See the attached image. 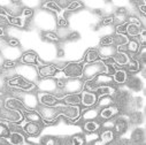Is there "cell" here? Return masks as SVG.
Here are the masks:
<instances>
[{"label":"cell","instance_id":"d590c367","mask_svg":"<svg viewBox=\"0 0 146 145\" xmlns=\"http://www.w3.org/2000/svg\"><path fill=\"white\" fill-rule=\"evenodd\" d=\"M112 24H114V15L104 16L102 20L100 21V25H102V27H108V25H112Z\"/></svg>","mask_w":146,"mask_h":145},{"label":"cell","instance_id":"1f68e13d","mask_svg":"<svg viewBox=\"0 0 146 145\" xmlns=\"http://www.w3.org/2000/svg\"><path fill=\"white\" fill-rule=\"evenodd\" d=\"M43 36H44L45 39H47L48 42H52V43H58L60 41L58 33H55L53 31H46V32L43 33Z\"/></svg>","mask_w":146,"mask_h":145},{"label":"cell","instance_id":"6da1fadb","mask_svg":"<svg viewBox=\"0 0 146 145\" xmlns=\"http://www.w3.org/2000/svg\"><path fill=\"white\" fill-rule=\"evenodd\" d=\"M83 68L82 62H68L61 69V72L67 80H80L83 77Z\"/></svg>","mask_w":146,"mask_h":145},{"label":"cell","instance_id":"d6986e66","mask_svg":"<svg viewBox=\"0 0 146 145\" xmlns=\"http://www.w3.org/2000/svg\"><path fill=\"white\" fill-rule=\"evenodd\" d=\"M125 67V71H130V72H136L140 70V62L137 60V58L135 57H130L128 63L124 66Z\"/></svg>","mask_w":146,"mask_h":145},{"label":"cell","instance_id":"4fadbf2b","mask_svg":"<svg viewBox=\"0 0 146 145\" xmlns=\"http://www.w3.org/2000/svg\"><path fill=\"white\" fill-rule=\"evenodd\" d=\"M119 112H120V110H119V108L115 105H111V106H108V107L102 108V110L100 111V113H99V116L101 119H104V120H111Z\"/></svg>","mask_w":146,"mask_h":145},{"label":"cell","instance_id":"7a4b0ae2","mask_svg":"<svg viewBox=\"0 0 146 145\" xmlns=\"http://www.w3.org/2000/svg\"><path fill=\"white\" fill-rule=\"evenodd\" d=\"M7 85L11 86V88H14L16 90H20V91H24V92H30L32 90L36 89V84L29 80H27L25 77L23 76H14V77H11L8 81H7Z\"/></svg>","mask_w":146,"mask_h":145},{"label":"cell","instance_id":"7bdbcfd3","mask_svg":"<svg viewBox=\"0 0 146 145\" xmlns=\"http://www.w3.org/2000/svg\"><path fill=\"white\" fill-rule=\"evenodd\" d=\"M138 37H139V44H141L143 46L145 45V43H146V31H145V29H143L141 30V32L139 33V36H138Z\"/></svg>","mask_w":146,"mask_h":145},{"label":"cell","instance_id":"44dd1931","mask_svg":"<svg viewBox=\"0 0 146 145\" xmlns=\"http://www.w3.org/2000/svg\"><path fill=\"white\" fill-rule=\"evenodd\" d=\"M129 42V38L127 37L125 35H121V33H115L113 36V45H115L117 49L125 46Z\"/></svg>","mask_w":146,"mask_h":145},{"label":"cell","instance_id":"8d00e7d4","mask_svg":"<svg viewBox=\"0 0 146 145\" xmlns=\"http://www.w3.org/2000/svg\"><path fill=\"white\" fill-rule=\"evenodd\" d=\"M21 17L23 19V20H30V19H32V16H33V9L32 8H29V7H24L23 9H22V13H21Z\"/></svg>","mask_w":146,"mask_h":145},{"label":"cell","instance_id":"681fc988","mask_svg":"<svg viewBox=\"0 0 146 145\" xmlns=\"http://www.w3.org/2000/svg\"><path fill=\"white\" fill-rule=\"evenodd\" d=\"M8 14H7V12H6V9H5V7H1L0 6V16H7Z\"/></svg>","mask_w":146,"mask_h":145},{"label":"cell","instance_id":"f5cc1de1","mask_svg":"<svg viewBox=\"0 0 146 145\" xmlns=\"http://www.w3.org/2000/svg\"><path fill=\"white\" fill-rule=\"evenodd\" d=\"M93 145H105V144H104L101 140H97V142H94V144H93Z\"/></svg>","mask_w":146,"mask_h":145},{"label":"cell","instance_id":"277c9868","mask_svg":"<svg viewBox=\"0 0 146 145\" xmlns=\"http://www.w3.org/2000/svg\"><path fill=\"white\" fill-rule=\"evenodd\" d=\"M56 111L59 115H62L69 120L76 121L80 115H81V110L78 106H70V105H64V104H58L56 106Z\"/></svg>","mask_w":146,"mask_h":145},{"label":"cell","instance_id":"9a60e30c","mask_svg":"<svg viewBox=\"0 0 146 145\" xmlns=\"http://www.w3.org/2000/svg\"><path fill=\"white\" fill-rule=\"evenodd\" d=\"M99 59H100V54H99V50H97V49L88 50L85 55H84V62L86 65L97 62V61H99Z\"/></svg>","mask_w":146,"mask_h":145},{"label":"cell","instance_id":"9c48e42d","mask_svg":"<svg viewBox=\"0 0 146 145\" xmlns=\"http://www.w3.org/2000/svg\"><path fill=\"white\" fill-rule=\"evenodd\" d=\"M38 100L42 106H46V107H53L60 102V98L52 93H39Z\"/></svg>","mask_w":146,"mask_h":145},{"label":"cell","instance_id":"f1b7e54d","mask_svg":"<svg viewBox=\"0 0 146 145\" xmlns=\"http://www.w3.org/2000/svg\"><path fill=\"white\" fill-rule=\"evenodd\" d=\"M125 83H127L128 86H129L130 89H132V90H139V89H140V85H141L140 80H139L138 77H135V76H131L130 78H127V82H125Z\"/></svg>","mask_w":146,"mask_h":145},{"label":"cell","instance_id":"e575fe53","mask_svg":"<svg viewBox=\"0 0 146 145\" xmlns=\"http://www.w3.org/2000/svg\"><path fill=\"white\" fill-rule=\"evenodd\" d=\"M99 106H104V107H108L113 104V99L109 97V96H106V97H100V100L97 102Z\"/></svg>","mask_w":146,"mask_h":145},{"label":"cell","instance_id":"f6af8a7d","mask_svg":"<svg viewBox=\"0 0 146 145\" xmlns=\"http://www.w3.org/2000/svg\"><path fill=\"white\" fill-rule=\"evenodd\" d=\"M125 30H127V23H123V24L116 25V33L124 35V33H125Z\"/></svg>","mask_w":146,"mask_h":145},{"label":"cell","instance_id":"f35d334b","mask_svg":"<svg viewBox=\"0 0 146 145\" xmlns=\"http://www.w3.org/2000/svg\"><path fill=\"white\" fill-rule=\"evenodd\" d=\"M70 145H84V138L81 135H75L70 138Z\"/></svg>","mask_w":146,"mask_h":145},{"label":"cell","instance_id":"5bb4252c","mask_svg":"<svg viewBox=\"0 0 146 145\" xmlns=\"http://www.w3.org/2000/svg\"><path fill=\"white\" fill-rule=\"evenodd\" d=\"M129 59H130V55H129L128 53L121 52V51H116L115 54L112 57L113 62H114L116 66H119V67H124V66L128 63Z\"/></svg>","mask_w":146,"mask_h":145},{"label":"cell","instance_id":"3957f363","mask_svg":"<svg viewBox=\"0 0 146 145\" xmlns=\"http://www.w3.org/2000/svg\"><path fill=\"white\" fill-rule=\"evenodd\" d=\"M105 70H106V67L102 61H97L90 65H85L83 68V77L85 78V81L92 80L96 76L105 72Z\"/></svg>","mask_w":146,"mask_h":145},{"label":"cell","instance_id":"c3c4849f","mask_svg":"<svg viewBox=\"0 0 146 145\" xmlns=\"http://www.w3.org/2000/svg\"><path fill=\"white\" fill-rule=\"evenodd\" d=\"M68 38H69L70 41H77V39L80 38V33H78V32H70V33L68 35Z\"/></svg>","mask_w":146,"mask_h":145},{"label":"cell","instance_id":"f546056e","mask_svg":"<svg viewBox=\"0 0 146 145\" xmlns=\"http://www.w3.org/2000/svg\"><path fill=\"white\" fill-rule=\"evenodd\" d=\"M42 145H60V138L54 136H45L42 138Z\"/></svg>","mask_w":146,"mask_h":145},{"label":"cell","instance_id":"836d02e7","mask_svg":"<svg viewBox=\"0 0 146 145\" xmlns=\"http://www.w3.org/2000/svg\"><path fill=\"white\" fill-rule=\"evenodd\" d=\"M56 24H58V27L60 29H67L69 27V21L63 15H59V17L56 20Z\"/></svg>","mask_w":146,"mask_h":145},{"label":"cell","instance_id":"7402d4cb","mask_svg":"<svg viewBox=\"0 0 146 145\" xmlns=\"http://www.w3.org/2000/svg\"><path fill=\"white\" fill-rule=\"evenodd\" d=\"M114 129H115V131H116L119 135H121V134H123V132L128 129V122H127L124 119L119 118V119L115 121V123H114Z\"/></svg>","mask_w":146,"mask_h":145},{"label":"cell","instance_id":"cb8c5ba5","mask_svg":"<svg viewBox=\"0 0 146 145\" xmlns=\"http://www.w3.org/2000/svg\"><path fill=\"white\" fill-rule=\"evenodd\" d=\"M114 131L113 130H105L100 134V140L104 143V144H108L114 140Z\"/></svg>","mask_w":146,"mask_h":145},{"label":"cell","instance_id":"7dc6e473","mask_svg":"<svg viewBox=\"0 0 146 145\" xmlns=\"http://www.w3.org/2000/svg\"><path fill=\"white\" fill-rule=\"evenodd\" d=\"M137 8H138V11L143 14V16H145V15H146V3H145V1H143L140 5H138V6H137Z\"/></svg>","mask_w":146,"mask_h":145},{"label":"cell","instance_id":"74e56055","mask_svg":"<svg viewBox=\"0 0 146 145\" xmlns=\"http://www.w3.org/2000/svg\"><path fill=\"white\" fill-rule=\"evenodd\" d=\"M19 66V62L16 60H5L3 63L4 69H14Z\"/></svg>","mask_w":146,"mask_h":145},{"label":"cell","instance_id":"8992f818","mask_svg":"<svg viewBox=\"0 0 146 145\" xmlns=\"http://www.w3.org/2000/svg\"><path fill=\"white\" fill-rule=\"evenodd\" d=\"M61 69L58 65H44L38 68V76L40 78H48V77H55L58 74H60Z\"/></svg>","mask_w":146,"mask_h":145},{"label":"cell","instance_id":"d6a6232c","mask_svg":"<svg viewBox=\"0 0 146 145\" xmlns=\"http://www.w3.org/2000/svg\"><path fill=\"white\" fill-rule=\"evenodd\" d=\"M99 45L101 47H106V46H112L113 45V36H104L99 41Z\"/></svg>","mask_w":146,"mask_h":145},{"label":"cell","instance_id":"ba28073f","mask_svg":"<svg viewBox=\"0 0 146 145\" xmlns=\"http://www.w3.org/2000/svg\"><path fill=\"white\" fill-rule=\"evenodd\" d=\"M22 130L29 136H38L43 130V126L42 123H38V122L27 121L22 123Z\"/></svg>","mask_w":146,"mask_h":145},{"label":"cell","instance_id":"b9f144b4","mask_svg":"<svg viewBox=\"0 0 146 145\" xmlns=\"http://www.w3.org/2000/svg\"><path fill=\"white\" fill-rule=\"evenodd\" d=\"M98 115V112L96 111V110H88L84 114H83V118H85V119H91V118H94V116H97Z\"/></svg>","mask_w":146,"mask_h":145},{"label":"cell","instance_id":"83f0119b","mask_svg":"<svg viewBox=\"0 0 146 145\" xmlns=\"http://www.w3.org/2000/svg\"><path fill=\"white\" fill-rule=\"evenodd\" d=\"M44 8H46V9H48V11H52V12L56 13L58 15H61V13L63 12V11L59 7V5L56 4V1H47V3H45V4H44Z\"/></svg>","mask_w":146,"mask_h":145},{"label":"cell","instance_id":"603a6c76","mask_svg":"<svg viewBox=\"0 0 146 145\" xmlns=\"http://www.w3.org/2000/svg\"><path fill=\"white\" fill-rule=\"evenodd\" d=\"M7 21L9 23V25H14V27H19V28H23L24 27V20L21 16H12V15H7Z\"/></svg>","mask_w":146,"mask_h":145},{"label":"cell","instance_id":"d4e9b609","mask_svg":"<svg viewBox=\"0 0 146 145\" xmlns=\"http://www.w3.org/2000/svg\"><path fill=\"white\" fill-rule=\"evenodd\" d=\"M100 97H106V96H112L114 93V89L109 85H101L97 89L96 91Z\"/></svg>","mask_w":146,"mask_h":145},{"label":"cell","instance_id":"52a82bcc","mask_svg":"<svg viewBox=\"0 0 146 145\" xmlns=\"http://www.w3.org/2000/svg\"><path fill=\"white\" fill-rule=\"evenodd\" d=\"M8 110H13V111H19V112H27V111H30L29 108L24 105V102L19 99V98H14V97H8L5 99V106Z\"/></svg>","mask_w":146,"mask_h":145},{"label":"cell","instance_id":"db71d44e","mask_svg":"<svg viewBox=\"0 0 146 145\" xmlns=\"http://www.w3.org/2000/svg\"><path fill=\"white\" fill-rule=\"evenodd\" d=\"M24 145H32V144H30V143H24Z\"/></svg>","mask_w":146,"mask_h":145},{"label":"cell","instance_id":"ffe728a7","mask_svg":"<svg viewBox=\"0 0 146 145\" xmlns=\"http://www.w3.org/2000/svg\"><path fill=\"white\" fill-rule=\"evenodd\" d=\"M112 77L116 84H124L128 78V72L124 69H117Z\"/></svg>","mask_w":146,"mask_h":145},{"label":"cell","instance_id":"5b68a950","mask_svg":"<svg viewBox=\"0 0 146 145\" xmlns=\"http://www.w3.org/2000/svg\"><path fill=\"white\" fill-rule=\"evenodd\" d=\"M0 120L8 122V123H22L24 120L23 113L19 112V111H13V110H8L6 107H1L0 108Z\"/></svg>","mask_w":146,"mask_h":145},{"label":"cell","instance_id":"7c38bea8","mask_svg":"<svg viewBox=\"0 0 146 145\" xmlns=\"http://www.w3.org/2000/svg\"><path fill=\"white\" fill-rule=\"evenodd\" d=\"M60 101H62L64 105L78 106L81 104V96L78 93H67L60 98Z\"/></svg>","mask_w":146,"mask_h":145},{"label":"cell","instance_id":"8fae6325","mask_svg":"<svg viewBox=\"0 0 146 145\" xmlns=\"http://www.w3.org/2000/svg\"><path fill=\"white\" fill-rule=\"evenodd\" d=\"M20 62L24 63V65H29V66H36L38 65L39 62V58H38V54L33 52V51H28V52H24L20 59Z\"/></svg>","mask_w":146,"mask_h":145},{"label":"cell","instance_id":"ac0fdd59","mask_svg":"<svg viewBox=\"0 0 146 145\" xmlns=\"http://www.w3.org/2000/svg\"><path fill=\"white\" fill-rule=\"evenodd\" d=\"M23 116L27 121L29 122H38V123H42V116L40 114L37 112V111H35V110H30V111H27L23 113Z\"/></svg>","mask_w":146,"mask_h":145},{"label":"cell","instance_id":"bcb514c9","mask_svg":"<svg viewBox=\"0 0 146 145\" xmlns=\"http://www.w3.org/2000/svg\"><path fill=\"white\" fill-rule=\"evenodd\" d=\"M8 25H9V23H8V21H7V17L0 16V28L5 29V28H7Z\"/></svg>","mask_w":146,"mask_h":145},{"label":"cell","instance_id":"e0dca14e","mask_svg":"<svg viewBox=\"0 0 146 145\" xmlns=\"http://www.w3.org/2000/svg\"><path fill=\"white\" fill-rule=\"evenodd\" d=\"M144 28L140 25V24H136V23H130L128 22L127 23V30H125V33L130 37L135 38V37H138L139 33L141 32Z\"/></svg>","mask_w":146,"mask_h":145},{"label":"cell","instance_id":"484cf974","mask_svg":"<svg viewBox=\"0 0 146 145\" xmlns=\"http://www.w3.org/2000/svg\"><path fill=\"white\" fill-rule=\"evenodd\" d=\"M11 129H9V126L8 123L6 122H0V138L3 139H8V137L11 136Z\"/></svg>","mask_w":146,"mask_h":145},{"label":"cell","instance_id":"2e32d148","mask_svg":"<svg viewBox=\"0 0 146 145\" xmlns=\"http://www.w3.org/2000/svg\"><path fill=\"white\" fill-rule=\"evenodd\" d=\"M7 142L9 143V145H24L25 138L20 131H13L11 132V136L8 137Z\"/></svg>","mask_w":146,"mask_h":145},{"label":"cell","instance_id":"4dcf8cb0","mask_svg":"<svg viewBox=\"0 0 146 145\" xmlns=\"http://www.w3.org/2000/svg\"><path fill=\"white\" fill-rule=\"evenodd\" d=\"M131 139H132L133 143L139 144L141 140H144V130H143V129H136V130L132 132Z\"/></svg>","mask_w":146,"mask_h":145},{"label":"cell","instance_id":"ee69618b","mask_svg":"<svg viewBox=\"0 0 146 145\" xmlns=\"http://www.w3.org/2000/svg\"><path fill=\"white\" fill-rule=\"evenodd\" d=\"M7 45L11 47H17L20 45V41L17 38H11L7 41Z\"/></svg>","mask_w":146,"mask_h":145},{"label":"cell","instance_id":"816d5d0a","mask_svg":"<svg viewBox=\"0 0 146 145\" xmlns=\"http://www.w3.org/2000/svg\"><path fill=\"white\" fill-rule=\"evenodd\" d=\"M5 36H6L5 29H3V28H0V38H1V37H5Z\"/></svg>","mask_w":146,"mask_h":145},{"label":"cell","instance_id":"4316f807","mask_svg":"<svg viewBox=\"0 0 146 145\" xmlns=\"http://www.w3.org/2000/svg\"><path fill=\"white\" fill-rule=\"evenodd\" d=\"M99 123L98 122H96V121H93V120H89V121H86L85 123H84V126H83V128H84V130L86 131V132H94V131H97L98 129H99Z\"/></svg>","mask_w":146,"mask_h":145},{"label":"cell","instance_id":"60d3db41","mask_svg":"<svg viewBox=\"0 0 146 145\" xmlns=\"http://www.w3.org/2000/svg\"><path fill=\"white\" fill-rule=\"evenodd\" d=\"M130 122H132L135 124L140 122V114H139V112H132L130 114Z\"/></svg>","mask_w":146,"mask_h":145},{"label":"cell","instance_id":"f907efd6","mask_svg":"<svg viewBox=\"0 0 146 145\" xmlns=\"http://www.w3.org/2000/svg\"><path fill=\"white\" fill-rule=\"evenodd\" d=\"M5 106V98L3 97V94L0 93V108Z\"/></svg>","mask_w":146,"mask_h":145},{"label":"cell","instance_id":"30bf717a","mask_svg":"<svg viewBox=\"0 0 146 145\" xmlns=\"http://www.w3.org/2000/svg\"><path fill=\"white\" fill-rule=\"evenodd\" d=\"M80 96H81V104L85 107H92L98 102V96L94 92H89L83 90Z\"/></svg>","mask_w":146,"mask_h":145},{"label":"cell","instance_id":"ab89813d","mask_svg":"<svg viewBox=\"0 0 146 145\" xmlns=\"http://www.w3.org/2000/svg\"><path fill=\"white\" fill-rule=\"evenodd\" d=\"M82 6H83L82 3H80V1H70L69 5H68V7L66 8V11L67 12H74V11L81 8Z\"/></svg>","mask_w":146,"mask_h":145}]
</instances>
